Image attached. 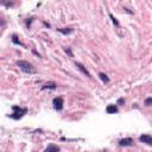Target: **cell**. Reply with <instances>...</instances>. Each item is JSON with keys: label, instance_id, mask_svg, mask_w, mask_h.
I'll return each mask as SVG.
<instances>
[{"label": "cell", "instance_id": "obj_1", "mask_svg": "<svg viewBox=\"0 0 152 152\" xmlns=\"http://www.w3.org/2000/svg\"><path fill=\"white\" fill-rule=\"evenodd\" d=\"M17 65H18L24 73H26V74H36V73H37V69L34 68L31 63H29L28 61H22V59H20V61L17 62Z\"/></svg>", "mask_w": 152, "mask_h": 152}, {"label": "cell", "instance_id": "obj_2", "mask_svg": "<svg viewBox=\"0 0 152 152\" xmlns=\"http://www.w3.org/2000/svg\"><path fill=\"white\" fill-rule=\"evenodd\" d=\"M12 109H13V113L10 115V117H11L12 119H14V120H19L25 113L28 112V109L26 108H20V107H18V106H13Z\"/></svg>", "mask_w": 152, "mask_h": 152}, {"label": "cell", "instance_id": "obj_3", "mask_svg": "<svg viewBox=\"0 0 152 152\" xmlns=\"http://www.w3.org/2000/svg\"><path fill=\"white\" fill-rule=\"evenodd\" d=\"M52 103H53V107H55V109L56 111H62L63 109V99L62 97H55L53 99V101H52Z\"/></svg>", "mask_w": 152, "mask_h": 152}, {"label": "cell", "instance_id": "obj_4", "mask_svg": "<svg viewBox=\"0 0 152 152\" xmlns=\"http://www.w3.org/2000/svg\"><path fill=\"white\" fill-rule=\"evenodd\" d=\"M139 140L141 143L146 144V145H152V137L149 134H143V136L139 137Z\"/></svg>", "mask_w": 152, "mask_h": 152}, {"label": "cell", "instance_id": "obj_5", "mask_svg": "<svg viewBox=\"0 0 152 152\" xmlns=\"http://www.w3.org/2000/svg\"><path fill=\"white\" fill-rule=\"evenodd\" d=\"M133 144V140L131 139V138H124V139H121L119 141V145L120 146H131Z\"/></svg>", "mask_w": 152, "mask_h": 152}, {"label": "cell", "instance_id": "obj_6", "mask_svg": "<svg viewBox=\"0 0 152 152\" xmlns=\"http://www.w3.org/2000/svg\"><path fill=\"white\" fill-rule=\"evenodd\" d=\"M106 112L108 113V114H114V113L118 112V107L115 105H108L107 108H106Z\"/></svg>", "mask_w": 152, "mask_h": 152}, {"label": "cell", "instance_id": "obj_7", "mask_svg": "<svg viewBox=\"0 0 152 152\" xmlns=\"http://www.w3.org/2000/svg\"><path fill=\"white\" fill-rule=\"evenodd\" d=\"M76 67H77L78 69H80L81 71H82V74H84L87 77H90V74H89V71H88L87 69L84 68V65H82L81 63H78V62H76Z\"/></svg>", "mask_w": 152, "mask_h": 152}, {"label": "cell", "instance_id": "obj_8", "mask_svg": "<svg viewBox=\"0 0 152 152\" xmlns=\"http://www.w3.org/2000/svg\"><path fill=\"white\" fill-rule=\"evenodd\" d=\"M56 87H57V83H55V82H48V83H45L42 87V89H55Z\"/></svg>", "mask_w": 152, "mask_h": 152}, {"label": "cell", "instance_id": "obj_9", "mask_svg": "<svg viewBox=\"0 0 152 152\" xmlns=\"http://www.w3.org/2000/svg\"><path fill=\"white\" fill-rule=\"evenodd\" d=\"M58 31L63 34H70L74 32V29L71 28H65V29H58Z\"/></svg>", "mask_w": 152, "mask_h": 152}, {"label": "cell", "instance_id": "obj_10", "mask_svg": "<svg viewBox=\"0 0 152 152\" xmlns=\"http://www.w3.org/2000/svg\"><path fill=\"white\" fill-rule=\"evenodd\" d=\"M50 151H56L57 152V151H59V147L56 145H50L47 147V152H50Z\"/></svg>", "mask_w": 152, "mask_h": 152}, {"label": "cell", "instance_id": "obj_11", "mask_svg": "<svg viewBox=\"0 0 152 152\" xmlns=\"http://www.w3.org/2000/svg\"><path fill=\"white\" fill-rule=\"evenodd\" d=\"M99 76H100V78H101V80L105 82V83H108V82H109V78L107 77V75H106V74H103V73H100Z\"/></svg>", "mask_w": 152, "mask_h": 152}, {"label": "cell", "instance_id": "obj_12", "mask_svg": "<svg viewBox=\"0 0 152 152\" xmlns=\"http://www.w3.org/2000/svg\"><path fill=\"white\" fill-rule=\"evenodd\" d=\"M12 40H13V43H14V44H19V45H22V43H20V42L18 40V37H17L16 34H13Z\"/></svg>", "mask_w": 152, "mask_h": 152}, {"label": "cell", "instance_id": "obj_13", "mask_svg": "<svg viewBox=\"0 0 152 152\" xmlns=\"http://www.w3.org/2000/svg\"><path fill=\"white\" fill-rule=\"evenodd\" d=\"M145 106H152V97H147V99L145 100Z\"/></svg>", "mask_w": 152, "mask_h": 152}, {"label": "cell", "instance_id": "obj_14", "mask_svg": "<svg viewBox=\"0 0 152 152\" xmlns=\"http://www.w3.org/2000/svg\"><path fill=\"white\" fill-rule=\"evenodd\" d=\"M109 17H111V19H112V22L114 23V25H117V26H119V22L117 20V19L113 17V14H109Z\"/></svg>", "mask_w": 152, "mask_h": 152}, {"label": "cell", "instance_id": "obj_15", "mask_svg": "<svg viewBox=\"0 0 152 152\" xmlns=\"http://www.w3.org/2000/svg\"><path fill=\"white\" fill-rule=\"evenodd\" d=\"M121 103H125V100L124 99H119L118 100V105H121Z\"/></svg>", "mask_w": 152, "mask_h": 152}, {"label": "cell", "instance_id": "obj_16", "mask_svg": "<svg viewBox=\"0 0 152 152\" xmlns=\"http://www.w3.org/2000/svg\"><path fill=\"white\" fill-rule=\"evenodd\" d=\"M65 51H67V52H68L69 55H70V57H73V53H71V51H70V49H67Z\"/></svg>", "mask_w": 152, "mask_h": 152}]
</instances>
